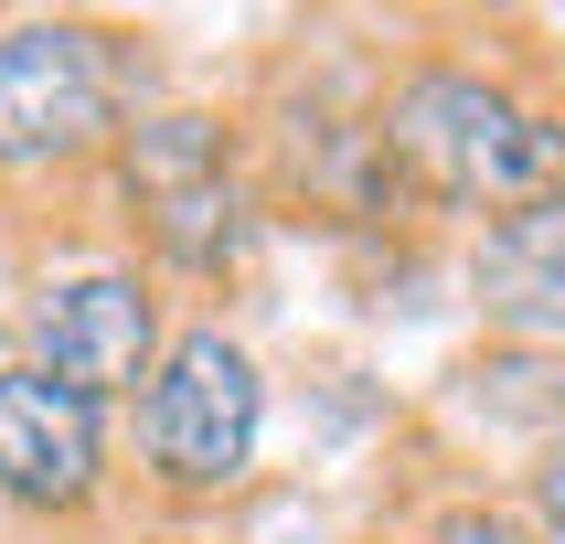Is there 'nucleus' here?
<instances>
[{"label": "nucleus", "mask_w": 565, "mask_h": 544, "mask_svg": "<svg viewBox=\"0 0 565 544\" xmlns=\"http://www.w3.org/2000/svg\"><path fill=\"white\" fill-rule=\"evenodd\" d=\"M534 502H544V523L565 534V427L544 438V470H534Z\"/></svg>", "instance_id": "8"}, {"label": "nucleus", "mask_w": 565, "mask_h": 544, "mask_svg": "<svg viewBox=\"0 0 565 544\" xmlns=\"http://www.w3.org/2000/svg\"><path fill=\"white\" fill-rule=\"evenodd\" d=\"M384 150L448 203H555L565 192V128L480 75H416L384 107Z\"/></svg>", "instance_id": "1"}, {"label": "nucleus", "mask_w": 565, "mask_h": 544, "mask_svg": "<svg viewBox=\"0 0 565 544\" xmlns=\"http://www.w3.org/2000/svg\"><path fill=\"white\" fill-rule=\"evenodd\" d=\"M0 491L11 502H86L96 491V406L54 374H0Z\"/></svg>", "instance_id": "6"}, {"label": "nucleus", "mask_w": 565, "mask_h": 544, "mask_svg": "<svg viewBox=\"0 0 565 544\" xmlns=\"http://www.w3.org/2000/svg\"><path fill=\"white\" fill-rule=\"evenodd\" d=\"M480 299L512 331H565V192L480 235Z\"/></svg>", "instance_id": "7"}, {"label": "nucleus", "mask_w": 565, "mask_h": 544, "mask_svg": "<svg viewBox=\"0 0 565 544\" xmlns=\"http://www.w3.org/2000/svg\"><path fill=\"white\" fill-rule=\"evenodd\" d=\"M32 374H54L64 395H118V384L150 374V299H139V278H75L54 288L43 310H32Z\"/></svg>", "instance_id": "5"}, {"label": "nucleus", "mask_w": 565, "mask_h": 544, "mask_svg": "<svg viewBox=\"0 0 565 544\" xmlns=\"http://www.w3.org/2000/svg\"><path fill=\"white\" fill-rule=\"evenodd\" d=\"M139 438H150V470L171 491H224L256 448V363L224 331L171 342L150 374V406H139Z\"/></svg>", "instance_id": "2"}, {"label": "nucleus", "mask_w": 565, "mask_h": 544, "mask_svg": "<svg viewBox=\"0 0 565 544\" xmlns=\"http://www.w3.org/2000/svg\"><path fill=\"white\" fill-rule=\"evenodd\" d=\"M438 544H523V534H512V523H491V512H470V523H448Z\"/></svg>", "instance_id": "9"}, {"label": "nucleus", "mask_w": 565, "mask_h": 544, "mask_svg": "<svg viewBox=\"0 0 565 544\" xmlns=\"http://www.w3.org/2000/svg\"><path fill=\"white\" fill-rule=\"evenodd\" d=\"M128 192H139L160 256L214 267V256L235 246V182H224L214 118H139L128 128Z\"/></svg>", "instance_id": "4"}, {"label": "nucleus", "mask_w": 565, "mask_h": 544, "mask_svg": "<svg viewBox=\"0 0 565 544\" xmlns=\"http://www.w3.org/2000/svg\"><path fill=\"white\" fill-rule=\"evenodd\" d=\"M107 118H118V75H107V43H96L86 22L0 32V160H11V171L96 150Z\"/></svg>", "instance_id": "3"}]
</instances>
